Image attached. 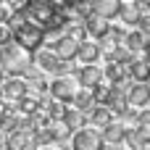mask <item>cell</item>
I'll return each instance as SVG.
<instances>
[{"label":"cell","instance_id":"cell-1","mask_svg":"<svg viewBox=\"0 0 150 150\" xmlns=\"http://www.w3.org/2000/svg\"><path fill=\"white\" fill-rule=\"evenodd\" d=\"M34 63H32V53H26L24 47H18V45H5V47H0V71L3 74H8V76H21L24 79V74L32 69Z\"/></svg>","mask_w":150,"mask_h":150},{"label":"cell","instance_id":"cell-2","mask_svg":"<svg viewBox=\"0 0 150 150\" xmlns=\"http://www.w3.org/2000/svg\"><path fill=\"white\" fill-rule=\"evenodd\" d=\"M45 29H40V26H34V24H29V21H24L16 32H13V45H18V47H24L26 53H37V50H42V45H45Z\"/></svg>","mask_w":150,"mask_h":150},{"label":"cell","instance_id":"cell-3","mask_svg":"<svg viewBox=\"0 0 150 150\" xmlns=\"http://www.w3.org/2000/svg\"><path fill=\"white\" fill-rule=\"evenodd\" d=\"M53 11H55L53 8V0H29V5L24 11V18L29 24L40 26V29H47V24L53 18Z\"/></svg>","mask_w":150,"mask_h":150},{"label":"cell","instance_id":"cell-4","mask_svg":"<svg viewBox=\"0 0 150 150\" xmlns=\"http://www.w3.org/2000/svg\"><path fill=\"white\" fill-rule=\"evenodd\" d=\"M71 150H103L105 142L100 137V129H92V127H84L79 132L71 134Z\"/></svg>","mask_w":150,"mask_h":150},{"label":"cell","instance_id":"cell-5","mask_svg":"<svg viewBox=\"0 0 150 150\" xmlns=\"http://www.w3.org/2000/svg\"><path fill=\"white\" fill-rule=\"evenodd\" d=\"M29 95V87H26V82L21 79V76H8L5 82H3V100L11 105H16L21 98H26Z\"/></svg>","mask_w":150,"mask_h":150},{"label":"cell","instance_id":"cell-6","mask_svg":"<svg viewBox=\"0 0 150 150\" xmlns=\"http://www.w3.org/2000/svg\"><path fill=\"white\" fill-rule=\"evenodd\" d=\"M47 95L55 100V103H71V98L76 95V87L71 84V79H53L47 84Z\"/></svg>","mask_w":150,"mask_h":150},{"label":"cell","instance_id":"cell-7","mask_svg":"<svg viewBox=\"0 0 150 150\" xmlns=\"http://www.w3.org/2000/svg\"><path fill=\"white\" fill-rule=\"evenodd\" d=\"M127 105L129 108H134V111H142V108H148L150 105V90L148 84H129L127 87Z\"/></svg>","mask_w":150,"mask_h":150},{"label":"cell","instance_id":"cell-8","mask_svg":"<svg viewBox=\"0 0 150 150\" xmlns=\"http://www.w3.org/2000/svg\"><path fill=\"white\" fill-rule=\"evenodd\" d=\"M76 50H79V42H74L71 37H66V34H61V37H55L53 40V55L58 58V61H74L76 58Z\"/></svg>","mask_w":150,"mask_h":150},{"label":"cell","instance_id":"cell-9","mask_svg":"<svg viewBox=\"0 0 150 150\" xmlns=\"http://www.w3.org/2000/svg\"><path fill=\"white\" fill-rule=\"evenodd\" d=\"M74 74H76V79H79L82 90H95V87L103 82V69H98V66H82V69H76Z\"/></svg>","mask_w":150,"mask_h":150},{"label":"cell","instance_id":"cell-10","mask_svg":"<svg viewBox=\"0 0 150 150\" xmlns=\"http://www.w3.org/2000/svg\"><path fill=\"white\" fill-rule=\"evenodd\" d=\"M127 74H129V82H134V84H148L150 66L142 58H129V61H127Z\"/></svg>","mask_w":150,"mask_h":150},{"label":"cell","instance_id":"cell-11","mask_svg":"<svg viewBox=\"0 0 150 150\" xmlns=\"http://www.w3.org/2000/svg\"><path fill=\"white\" fill-rule=\"evenodd\" d=\"M148 45H150V42L140 34V32H137V29L127 32V34H124V42H121V47H124V50H129V55H132V58H140V55L145 53V47H148Z\"/></svg>","mask_w":150,"mask_h":150},{"label":"cell","instance_id":"cell-12","mask_svg":"<svg viewBox=\"0 0 150 150\" xmlns=\"http://www.w3.org/2000/svg\"><path fill=\"white\" fill-rule=\"evenodd\" d=\"M119 8H121V0H98L92 3V16L111 24V18H119Z\"/></svg>","mask_w":150,"mask_h":150},{"label":"cell","instance_id":"cell-13","mask_svg":"<svg viewBox=\"0 0 150 150\" xmlns=\"http://www.w3.org/2000/svg\"><path fill=\"white\" fill-rule=\"evenodd\" d=\"M82 26H84L87 40H92V42H100V40L108 34V29H111V24H108V21H103V18H98V16H90Z\"/></svg>","mask_w":150,"mask_h":150},{"label":"cell","instance_id":"cell-14","mask_svg":"<svg viewBox=\"0 0 150 150\" xmlns=\"http://www.w3.org/2000/svg\"><path fill=\"white\" fill-rule=\"evenodd\" d=\"M113 121H116V119H113V113H111L105 105H95V108L87 113V127H92V129H95V127L105 129V127L113 124Z\"/></svg>","mask_w":150,"mask_h":150},{"label":"cell","instance_id":"cell-15","mask_svg":"<svg viewBox=\"0 0 150 150\" xmlns=\"http://www.w3.org/2000/svg\"><path fill=\"white\" fill-rule=\"evenodd\" d=\"M103 53H100V47H98V42H92V40H84V42H79V50H76V58L84 63V66H95V61L100 58Z\"/></svg>","mask_w":150,"mask_h":150},{"label":"cell","instance_id":"cell-16","mask_svg":"<svg viewBox=\"0 0 150 150\" xmlns=\"http://www.w3.org/2000/svg\"><path fill=\"white\" fill-rule=\"evenodd\" d=\"M32 63H37V69H40V74H53V69L58 66V58L53 55V50H37L34 55H32Z\"/></svg>","mask_w":150,"mask_h":150},{"label":"cell","instance_id":"cell-17","mask_svg":"<svg viewBox=\"0 0 150 150\" xmlns=\"http://www.w3.org/2000/svg\"><path fill=\"white\" fill-rule=\"evenodd\" d=\"M69 108H74V111H79V113H90L92 108H95V100H92V92L90 90H76V95L71 98V103H69Z\"/></svg>","mask_w":150,"mask_h":150},{"label":"cell","instance_id":"cell-18","mask_svg":"<svg viewBox=\"0 0 150 150\" xmlns=\"http://www.w3.org/2000/svg\"><path fill=\"white\" fill-rule=\"evenodd\" d=\"M124 134H127V129H124L119 121H113V124H108L105 129H100V137H103L105 145H124Z\"/></svg>","mask_w":150,"mask_h":150},{"label":"cell","instance_id":"cell-19","mask_svg":"<svg viewBox=\"0 0 150 150\" xmlns=\"http://www.w3.org/2000/svg\"><path fill=\"white\" fill-rule=\"evenodd\" d=\"M63 127H66V129H69V132L74 134V132H79V129H84V127H87V116L66 105V116H63Z\"/></svg>","mask_w":150,"mask_h":150},{"label":"cell","instance_id":"cell-20","mask_svg":"<svg viewBox=\"0 0 150 150\" xmlns=\"http://www.w3.org/2000/svg\"><path fill=\"white\" fill-rule=\"evenodd\" d=\"M32 148V137L24 132H13L5 137V150H29Z\"/></svg>","mask_w":150,"mask_h":150},{"label":"cell","instance_id":"cell-21","mask_svg":"<svg viewBox=\"0 0 150 150\" xmlns=\"http://www.w3.org/2000/svg\"><path fill=\"white\" fill-rule=\"evenodd\" d=\"M119 18H121L124 24H132V26H137V21H140V13H137V8H134V0H132V3H121V8H119Z\"/></svg>","mask_w":150,"mask_h":150},{"label":"cell","instance_id":"cell-22","mask_svg":"<svg viewBox=\"0 0 150 150\" xmlns=\"http://www.w3.org/2000/svg\"><path fill=\"white\" fill-rule=\"evenodd\" d=\"M0 132L8 137V134H13V132H18V113L11 108L3 119H0Z\"/></svg>","mask_w":150,"mask_h":150},{"label":"cell","instance_id":"cell-23","mask_svg":"<svg viewBox=\"0 0 150 150\" xmlns=\"http://www.w3.org/2000/svg\"><path fill=\"white\" fill-rule=\"evenodd\" d=\"M92 92V100H95V105H108V100H111V84L108 82H100L95 90H90Z\"/></svg>","mask_w":150,"mask_h":150},{"label":"cell","instance_id":"cell-24","mask_svg":"<svg viewBox=\"0 0 150 150\" xmlns=\"http://www.w3.org/2000/svg\"><path fill=\"white\" fill-rule=\"evenodd\" d=\"M50 137H53V142H63V140H69L71 137V132L63 127V121H50Z\"/></svg>","mask_w":150,"mask_h":150},{"label":"cell","instance_id":"cell-25","mask_svg":"<svg viewBox=\"0 0 150 150\" xmlns=\"http://www.w3.org/2000/svg\"><path fill=\"white\" fill-rule=\"evenodd\" d=\"M145 40L150 42V16H140V21H137V26H134Z\"/></svg>","mask_w":150,"mask_h":150},{"label":"cell","instance_id":"cell-26","mask_svg":"<svg viewBox=\"0 0 150 150\" xmlns=\"http://www.w3.org/2000/svg\"><path fill=\"white\" fill-rule=\"evenodd\" d=\"M13 42V32L5 26V24H0V47H5V45H11Z\"/></svg>","mask_w":150,"mask_h":150},{"label":"cell","instance_id":"cell-27","mask_svg":"<svg viewBox=\"0 0 150 150\" xmlns=\"http://www.w3.org/2000/svg\"><path fill=\"white\" fill-rule=\"evenodd\" d=\"M13 16V11H11V3L8 0H0V24H8V18Z\"/></svg>","mask_w":150,"mask_h":150},{"label":"cell","instance_id":"cell-28","mask_svg":"<svg viewBox=\"0 0 150 150\" xmlns=\"http://www.w3.org/2000/svg\"><path fill=\"white\" fill-rule=\"evenodd\" d=\"M137 127H150V108L137 111Z\"/></svg>","mask_w":150,"mask_h":150},{"label":"cell","instance_id":"cell-29","mask_svg":"<svg viewBox=\"0 0 150 150\" xmlns=\"http://www.w3.org/2000/svg\"><path fill=\"white\" fill-rule=\"evenodd\" d=\"M8 111H11V105H8V103H5V100L0 98V119H3V116H5Z\"/></svg>","mask_w":150,"mask_h":150},{"label":"cell","instance_id":"cell-30","mask_svg":"<svg viewBox=\"0 0 150 150\" xmlns=\"http://www.w3.org/2000/svg\"><path fill=\"white\" fill-rule=\"evenodd\" d=\"M140 58H142V61H145V63H148V66H150V45H148V47H145V53H142Z\"/></svg>","mask_w":150,"mask_h":150},{"label":"cell","instance_id":"cell-31","mask_svg":"<svg viewBox=\"0 0 150 150\" xmlns=\"http://www.w3.org/2000/svg\"><path fill=\"white\" fill-rule=\"evenodd\" d=\"M103 150H124V148H121V145H105Z\"/></svg>","mask_w":150,"mask_h":150},{"label":"cell","instance_id":"cell-32","mask_svg":"<svg viewBox=\"0 0 150 150\" xmlns=\"http://www.w3.org/2000/svg\"><path fill=\"white\" fill-rule=\"evenodd\" d=\"M3 82H5V74H3V71H0V87H3Z\"/></svg>","mask_w":150,"mask_h":150},{"label":"cell","instance_id":"cell-33","mask_svg":"<svg viewBox=\"0 0 150 150\" xmlns=\"http://www.w3.org/2000/svg\"><path fill=\"white\" fill-rule=\"evenodd\" d=\"M40 150H53V148H40Z\"/></svg>","mask_w":150,"mask_h":150},{"label":"cell","instance_id":"cell-34","mask_svg":"<svg viewBox=\"0 0 150 150\" xmlns=\"http://www.w3.org/2000/svg\"><path fill=\"white\" fill-rule=\"evenodd\" d=\"M148 90H150V79H148Z\"/></svg>","mask_w":150,"mask_h":150},{"label":"cell","instance_id":"cell-35","mask_svg":"<svg viewBox=\"0 0 150 150\" xmlns=\"http://www.w3.org/2000/svg\"><path fill=\"white\" fill-rule=\"evenodd\" d=\"M148 108H150V105H148Z\"/></svg>","mask_w":150,"mask_h":150},{"label":"cell","instance_id":"cell-36","mask_svg":"<svg viewBox=\"0 0 150 150\" xmlns=\"http://www.w3.org/2000/svg\"><path fill=\"white\" fill-rule=\"evenodd\" d=\"M124 150H127V148H124Z\"/></svg>","mask_w":150,"mask_h":150}]
</instances>
